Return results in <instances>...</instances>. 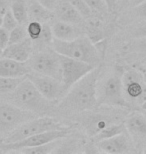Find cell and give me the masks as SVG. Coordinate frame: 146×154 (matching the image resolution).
Returning a JSON list of instances; mask_svg holds the SVG:
<instances>
[{
  "label": "cell",
  "instance_id": "2e32d148",
  "mask_svg": "<svg viewBox=\"0 0 146 154\" xmlns=\"http://www.w3.org/2000/svg\"><path fill=\"white\" fill-rule=\"evenodd\" d=\"M53 13L57 20L75 25H80L84 19L80 12L68 0H60L53 10Z\"/></svg>",
  "mask_w": 146,
  "mask_h": 154
},
{
  "label": "cell",
  "instance_id": "7a4b0ae2",
  "mask_svg": "<svg viewBox=\"0 0 146 154\" xmlns=\"http://www.w3.org/2000/svg\"><path fill=\"white\" fill-rule=\"evenodd\" d=\"M3 97L5 98L4 100L37 116L49 115L53 111L55 104V102L46 99L27 76L15 90Z\"/></svg>",
  "mask_w": 146,
  "mask_h": 154
},
{
  "label": "cell",
  "instance_id": "ab89813d",
  "mask_svg": "<svg viewBox=\"0 0 146 154\" xmlns=\"http://www.w3.org/2000/svg\"><path fill=\"white\" fill-rule=\"evenodd\" d=\"M2 23H3V15L0 14V26H2Z\"/></svg>",
  "mask_w": 146,
  "mask_h": 154
},
{
  "label": "cell",
  "instance_id": "e575fe53",
  "mask_svg": "<svg viewBox=\"0 0 146 154\" xmlns=\"http://www.w3.org/2000/svg\"><path fill=\"white\" fill-rule=\"evenodd\" d=\"M12 0H0V14L4 15L8 10H10Z\"/></svg>",
  "mask_w": 146,
  "mask_h": 154
},
{
  "label": "cell",
  "instance_id": "603a6c76",
  "mask_svg": "<svg viewBox=\"0 0 146 154\" xmlns=\"http://www.w3.org/2000/svg\"><path fill=\"white\" fill-rule=\"evenodd\" d=\"M103 29L100 22L98 20H92L88 23L86 26V36L91 40L93 43H97L99 41H102L104 38Z\"/></svg>",
  "mask_w": 146,
  "mask_h": 154
},
{
  "label": "cell",
  "instance_id": "30bf717a",
  "mask_svg": "<svg viewBox=\"0 0 146 154\" xmlns=\"http://www.w3.org/2000/svg\"><path fill=\"white\" fill-rule=\"evenodd\" d=\"M26 76L35 85L40 93L52 102L58 103L68 92V89L65 87L63 82L54 77L35 72H29Z\"/></svg>",
  "mask_w": 146,
  "mask_h": 154
},
{
  "label": "cell",
  "instance_id": "5bb4252c",
  "mask_svg": "<svg viewBox=\"0 0 146 154\" xmlns=\"http://www.w3.org/2000/svg\"><path fill=\"white\" fill-rule=\"evenodd\" d=\"M96 146L99 151L109 154H124L135 152L136 149L127 131L113 136L108 139H104L96 142Z\"/></svg>",
  "mask_w": 146,
  "mask_h": 154
},
{
  "label": "cell",
  "instance_id": "7c38bea8",
  "mask_svg": "<svg viewBox=\"0 0 146 154\" xmlns=\"http://www.w3.org/2000/svg\"><path fill=\"white\" fill-rule=\"evenodd\" d=\"M95 67L96 66H93L89 63L61 55V81L69 90L77 81L92 71Z\"/></svg>",
  "mask_w": 146,
  "mask_h": 154
},
{
  "label": "cell",
  "instance_id": "7402d4cb",
  "mask_svg": "<svg viewBox=\"0 0 146 154\" xmlns=\"http://www.w3.org/2000/svg\"><path fill=\"white\" fill-rule=\"evenodd\" d=\"M25 77H0V96L11 93Z\"/></svg>",
  "mask_w": 146,
  "mask_h": 154
},
{
  "label": "cell",
  "instance_id": "4dcf8cb0",
  "mask_svg": "<svg viewBox=\"0 0 146 154\" xmlns=\"http://www.w3.org/2000/svg\"><path fill=\"white\" fill-rule=\"evenodd\" d=\"M130 8H131L130 10H131L132 16L138 18V19L146 21V0L143 2L139 3L137 5L132 6V7H130Z\"/></svg>",
  "mask_w": 146,
  "mask_h": 154
},
{
  "label": "cell",
  "instance_id": "cb8c5ba5",
  "mask_svg": "<svg viewBox=\"0 0 146 154\" xmlns=\"http://www.w3.org/2000/svg\"><path fill=\"white\" fill-rule=\"evenodd\" d=\"M59 140H54L52 142L42 144V145L38 146H33V147H26V148L20 149L19 151L26 154H48V153H53L54 150L56 149V147L59 144Z\"/></svg>",
  "mask_w": 146,
  "mask_h": 154
},
{
  "label": "cell",
  "instance_id": "836d02e7",
  "mask_svg": "<svg viewBox=\"0 0 146 154\" xmlns=\"http://www.w3.org/2000/svg\"><path fill=\"white\" fill-rule=\"evenodd\" d=\"M132 34H133V37H134V38L145 37V36H146V24L139 26L136 29H134L132 31Z\"/></svg>",
  "mask_w": 146,
  "mask_h": 154
},
{
  "label": "cell",
  "instance_id": "b9f144b4",
  "mask_svg": "<svg viewBox=\"0 0 146 154\" xmlns=\"http://www.w3.org/2000/svg\"><path fill=\"white\" fill-rule=\"evenodd\" d=\"M143 77H144V81L146 83V72H143Z\"/></svg>",
  "mask_w": 146,
  "mask_h": 154
},
{
  "label": "cell",
  "instance_id": "5b68a950",
  "mask_svg": "<svg viewBox=\"0 0 146 154\" xmlns=\"http://www.w3.org/2000/svg\"><path fill=\"white\" fill-rule=\"evenodd\" d=\"M66 126L62 125L52 116L44 115V116H37L28 121L24 122L19 127H17L13 132L7 135L1 140L0 143H13L17 141L23 140L25 138L32 136V135L42 133L45 131L57 130V129H64Z\"/></svg>",
  "mask_w": 146,
  "mask_h": 154
},
{
  "label": "cell",
  "instance_id": "8fae6325",
  "mask_svg": "<svg viewBox=\"0 0 146 154\" xmlns=\"http://www.w3.org/2000/svg\"><path fill=\"white\" fill-rule=\"evenodd\" d=\"M71 133V127H66L64 129H57V130L45 131L42 133H38L32 136H29L23 140L17 141L13 143H0V147L6 152L9 151H19L20 149L26 147H33L42 145V144L52 142L54 140L61 139L68 136Z\"/></svg>",
  "mask_w": 146,
  "mask_h": 154
},
{
  "label": "cell",
  "instance_id": "6da1fadb",
  "mask_svg": "<svg viewBox=\"0 0 146 154\" xmlns=\"http://www.w3.org/2000/svg\"><path fill=\"white\" fill-rule=\"evenodd\" d=\"M101 66H96L71 87L66 95L57 103L62 113H81L98 107L97 86Z\"/></svg>",
  "mask_w": 146,
  "mask_h": 154
},
{
  "label": "cell",
  "instance_id": "4316f807",
  "mask_svg": "<svg viewBox=\"0 0 146 154\" xmlns=\"http://www.w3.org/2000/svg\"><path fill=\"white\" fill-rule=\"evenodd\" d=\"M83 1L87 4L90 10L93 12V14L104 15L109 12L104 0H83Z\"/></svg>",
  "mask_w": 146,
  "mask_h": 154
},
{
  "label": "cell",
  "instance_id": "3957f363",
  "mask_svg": "<svg viewBox=\"0 0 146 154\" xmlns=\"http://www.w3.org/2000/svg\"><path fill=\"white\" fill-rule=\"evenodd\" d=\"M51 47L63 56L89 63L93 66L100 65L101 52L88 36L81 35L73 40H60L54 38Z\"/></svg>",
  "mask_w": 146,
  "mask_h": 154
},
{
  "label": "cell",
  "instance_id": "7bdbcfd3",
  "mask_svg": "<svg viewBox=\"0 0 146 154\" xmlns=\"http://www.w3.org/2000/svg\"><path fill=\"white\" fill-rule=\"evenodd\" d=\"M142 152H143L144 154H146V145H145V147L143 148V150H142Z\"/></svg>",
  "mask_w": 146,
  "mask_h": 154
},
{
  "label": "cell",
  "instance_id": "44dd1931",
  "mask_svg": "<svg viewBox=\"0 0 146 154\" xmlns=\"http://www.w3.org/2000/svg\"><path fill=\"white\" fill-rule=\"evenodd\" d=\"M126 131L125 128V123L124 122H119V123H113L107 127H105L104 129L95 135L94 137H92L94 139L95 143L98 142V141L104 140V139H108V138H111L113 136H116V135L122 133V132Z\"/></svg>",
  "mask_w": 146,
  "mask_h": 154
},
{
  "label": "cell",
  "instance_id": "e0dca14e",
  "mask_svg": "<svg viewBox=\"0 0 146 154\" xmlns=\"http://www.w3.org/2000/svg\"><path fill=\"white\" fill-rule=\"evenodd\" d=\"M52 33H53L54 38L60 40H73L81 35H85L84 31L82 30L79 25L71 24L63 21L57 20L51 25Z\"/></svg>",
  "mask_w": 146,
  "mask_h": 154
},
{
  "label": "cell",
  "instance_id": "83f0119b",
  "mask_svg": "<svg viewBox=\"0 0 146 154\" xmlns=\"http://www.w3.org/2000/svg\"><path fill=\"white\" fill-rule=\"evenodd\" d=\"M128 49L130 51L139 52V53H146V36L145 37L134 38L128 44Z\"/></svg>",
  "mask_w": 146,
  "mask_h": 154
},
{
  "label": "cell",
  "instance_id": "9c48e42d",
  "mask_svg": "<svg viewBox=\"0 0 146 154\" xmlns=\"http://www.w3.org/2000/svg\"><path fill=\"white\" fill-rule=\"evenodd\" d=\"M123 92L128 104H141L146 100V83L143 73L135 69L122 73Z\"/></svg>",
  "mask_w": 146,
  "mask_h": 154
},
{
  "label": "cell",
  "instance_id": "74e56055",
  "mask_svg": "<svg viewBox=\"0 0 146 154\" xmlns=\"http://www.w3.org/2000/svg\"><path fill=\"white\" fill-rule=\"evenodd\" d=\"M131 1V0H122V4L123 5H125V6H127L129 4V2Z\"/></svg>",
  "mask_w": 146,
  "mask_h": 154
},
{
  "label": "cell",
  "instance_id": "d4e9b609",
  "mask_svg": "<svg viewBox=\"0 0 146 154\" xmlns=\"http://www.w3.org/2000/svg\"><path fill=\"white\" fill-rule=\"evenodd\" d=\"M26 25L18 24L14 29L11 30L10 33H9V44H13V43L20 42V41H22V40L28 37Z\"/></svg>",
  "mask_w": 146,
  "mask_h": 154
},
{
  "label": "cell",
  "instance_id": "ee69618b",
  "mask_svg": "<svg viewBox=\"0 0 146 154\" xmlns=\"http://www.w3.org/2000/svg\"><path fill=\"white\" fill-rule=\"evenodd\" d=\"M145 115H146V111H145Z\"/></svg>",
  "mask_w": 146,
  "mask_h": 154
},
{
  "label": "cell",
  "instance_id": "d6a6232c",
  "mask_svg": "<svg viewBox=\"0 0 146 154\" xmlns=\"http://www.w3.org/2000/svg\"><path fill=\"white\" fill-rule=\"evenodd\" d=\"M37 1L39 3H41L42 5H44L46 8L49 9V10L53 11L60 0H37Z\"/></svg>",
  "mask_w": 146,
  "mask_h": 154
},
{
  "label": "cell",
  "instance_id": "d590c367",
  "mask_svg": "<svg viewBox=\"0 0 146 154\" xmlns=\"http://www.w3.org/2000/svg\"><path fill=\"white\" fill-rule=\"evenodd\" d=\"M104 1L106 3L109 12H112L115 10L116 5H117V0H104Z\"/></svg>",
  "mask_w": 146,
  "mask_h": 154
},
{
  "label": "cell",
  "instance_id": "52a82bcc",
  "mask_svg": "<svg viewBox=\"0 0 146 154\" xmlns=\"http://www.w3.org/2000/svg\"><path fill=\"white\" fill-rule=\"evenodd\" d=\"M26 64L29 67L30 72L51 76L61 80V55L52 47L34 51Z\"/></svg>",
  "mask_w": 146,
  "mask_h": 154
},
{
  "label": "cell",
  "instance_id": "4fadbf2b",
  "mask_svg": "<svg viewBox=\"0 0 146 154\" xmlns=\"http://www.w3.org/2000/svg\"><path fill=\"white\" fill-rule=\"evenodd\" d=\"M124 123L134 147H142L143 150L146 145V115L140 112H132L127 114Z\"/></svg>",
  "mask_w": 146,
  "mask_h": 154
},
{
  "label": "cell",
  "instance_id": "277c9868",
  "mask_svg": "<svg viewBox=\"0 0 146 154\" xmlns=\"http://www.w3.org/2000/svg\"><path fill=\"white\" fill-rule=\"evenodd\" d=\"M96 109L79 113L77 118L86 134L90 137H94L102 129L113 123L124 122L127 116L124 108L104 106L103 109Z\"/></svg>",
  "mask_w": 146,
  "mask_h": 154
},
{
  "label": "cell",
  "instance_id": "484cf974",
  "mask_svg": "<svg viewBox=\"0 0 146 154\" xmlns=\"http://www.w3.org/2000/svg\"><path fill=\"white\" fill-rule=\"evenodd\" d=\"M26 28H27L28 37L32 40L33 42H35L39 39L40 36H41V33L43 30V23L39 22V21L31 20L27 23Z\"/></svg>",
  "mask_w": 146,
  "mask_h": 154
},
{
  "label": "cell",
  "instance_id": "ba28073f",
  "mask_svg": "<svg viewBox=\"0 0 146 154\" xmlns=\"http://www.w3.org/2000/svg\"><path fill=\"white\" fill-rule=\"evenodd\" d=\"M37 117L6 100L0 101V137H6L17 127L28 120ZM2 138V139H3Z\"/></svg>",
  "mask_w": 146,
  "mask_h": 154
},
{
  "label": "cell",
  "instance_id": "1f68e13d",
  "mask_svg": "<svg viewBox=\"0 0 146 154\" xmlns=\"http://www.w3.org/2000/svg\"><path fill=\"white\" fill-rule=\"evenodd\" d=\"M9 33L10 31L4 28L3 26H0V48L4 49L9 44Z\"/></svg>",
  "mask_w": 146,
  "mask_h": 154
},
{
  "label": "cell",
  "instance_id": "f1b7e54d",
  "mask_svg": "<svg viewBox=\"0 0 146 154\" xmlns=\"http://www.w3.org/2000/svg\"><path fill=\"white\" fill-rule=\"evenodd\" d=\"M68 1L80 12V14L84 18H90L93 15V12L90 10V8L83 0H68Z\"/></svg>",
  "mask_w": 146,
  "mask_h": 154
},
{
  "label": "cell",
  "instance_id": "f546056e",
  "mask_svg": "<svg viewBox=\"0 0 146 154\" xmlns=\"http://www.w3.org/2000/svg\"><path fill=\"white\" fill-rule=\"evenodd\" d=\"M18 24L19 23H18V21L16 20V18L14 17V15L11 12V10H8L4 15H3L2 26L7 30H9V31H11L12 29H14Z\"/></svg>",
  "mask_w": 146,
  "mask_h": 154
},
{
  "label": "cell",
  "instance_id": "9a60e30c",
  "mask_svg": "<svg viewBox=\"0 0 146 154\" xmlns=\"http://www.w3.org/2000/svg\"><path fill=\"white\" fill-rule=\"evenodd\" d=\"M34 52L33 41L29 37L13 44H9L7 47L3 49L2 57L18 61V62L26 63L30 56Z\"/></svg>",
  "mask_w": 146,
  "mask_h": 154
},
{
  "label": "cell",
  "instance_id": "d6986e66",
  "mask_svg": "<svg viewBox=\"0 0 146 154\" xmlns=\"http://www.w3.org/2000/svg\"><path fill=\"white\" fill-rule=\"evenodd\" d=\"M27 11H28L29 21H39L41 23L49 22L54 18L53 11L49 10L44 5L39 3L37 0H26Z\"/></svg>",
  "mask_w": 146,
  "mask_h": 154
},
{
  "label": "cell",
  "instance_id": "f35d334b",
  "mask_svg": "<svg viewBox=\"0 0 146 154\" xmlns=\"http://www.w3.org/2000/svg\"><path fill=\"white\" fill-rule=\"evenodd\" d=\"M140 106H141V108H142V109H143V110H144V111H146V100L144 101V102H143V103H142V104H141V105H140Z\"/></svg>",
  "mask_w": 146,
  "mask_h": 154
},
{
  "label": "cell",
  "instance_id": "8d00e7d4",
  "mask_svg": "<svg viewBox=\"0 0 146 154\" xmlns=\"http://www.w3.org/2000/svg\"><path fill=\"white\" fill-rule=\"evenodd\" d=\"M143 1H145V0H131V1L129 2V4L127 5V6H129V7H132V6L137 5V4H139V3H141V2H143Z\"/></svg>",
  "mask_w": 146,
  "mask_h": 154
},
{
  "label": "cell",
  "instance_id": "60d3db41",
  "mask_svg": "<svg viewBox=\"0 0 146 154\" xmlns=\"http://www.w3.org/2000/svg\"><path fill=\"white\" fill-rule=\"evenodd\" d=\"M2 54H3V49L0 48V57H2Z\"/></svg>",
  "mask_w": 146,
  "mask_h": 154
},
{
  "label": "cell",
  "instance_id": "ac0fdd59",
  "mask_svg": "<svg viewBox=\"0 0 146 154\" xmlns=\"http://www.w3.org/2000/svg\"><path fill=\"white\" fill-rule=\"evenodd\" d=\"M29 72L26 63L0 57V77H24Z\"/></svg>",
  "mask_w": 146,
  "mask_h": 154
},
{
  "label": "cell",
  "instance_id": "ffe728a7",
  "mask_svg": "<svg viewBox=\"0 0 146 154\" xmlns=\"http://www.w3.org/2000/svg\"><path fill=\"white\" fill-rule=\"evenodd\" d=\"M10 10L19 24L26 25L29 22L26 0H12Z\"/></svg>",
  "mask_w": 146,
  "mask_h": 154
},
{
  "label": "cell",
  "instance_id": "8992f818",
  "mask_svg": "<svg viewBox=\"0 0 146 154\" xmlns=\"http://www.w3.org/2000/svg\"><path fill=\"white\" fill-rule=\"evenodd\" d=\"M98 105L126 108L129 106L125 99L122 84V73L114 72L97 86Z\"/></svg>",
  "mask_w": 146,
  "mask_h": 154
}]
</instances>
